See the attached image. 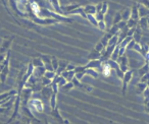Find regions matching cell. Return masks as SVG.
Returning <instances> with one entry per match:
<instances>
[{"label": "cell", "mask_w": 149, "mask_h": 124, "mask_svg": "<svg viewBox=\"0 0 149 124\" xmlns=\"http://www.w3.org/2000/svg\"><path fill=\"white\" fill-rule=\"evenodd\" d=\"M10 56L11 51L8 50L5 56V59L2 61V63L0 64V83H4L7 79V76L9 74V64H10Z\"/></svg>", "instance_id": "6da1fadb"}, {"label": "cell", "mask_w": 149, "mask_h": 124, "mask_svg": "<svg viewBox=\"0 0 149 124\" xmlns=\"http://www.w3.org/2000/svg\"><path fill=\"white\" fill-rule=\"evenodd\" d=\"M21 106H22L21 94H17V98H15V103H13V115H11V117L9 118L8 120H7V123L11 122L13 119H15V118L17 117V115H19V110H21Z\"/></svg>", "instance_id": "7a4b0ae2"}, {"label": "cell", "mask_w": 149, "mask_h": 124, "mask_svg": "<svg viewBox=\"0 0 149 124\" xmlns=\"http://www.w3.org/2000/svg\"><path fill=\"white\" fill-rule=\"evenodd\" d=\"M29 107L31 110L38 112V113H43L44 112V104L39 99H32L29 101Z\"/></svg>", "instance_id": "3957f363"}, {"label": "cell", "mask_w": 149, "mask_h": 124, "mask_svg": "<svg viewBox=\"0 0 149 124\" xmlns=\"http://www.w3.org/2000/svg\"><path fill=\"white\" fill-rule=\"evenodd\" d=\"M133 75H134V72H133V70H131V69H129L128 71L125 72L124 77H123V79H122V81H123V87H122L123 95L126 94L129 83H130V81H132V79H133Z\"/></svg>", "instance_id": "277c9868"}, {"label": "cell", "mask_w": 149, "mask_h": 124, "mask_svg": "<svg viewBox=\"0 0 149 124\" xmlns=\"http://www.w3.org/2000/svg\"><path fill=\"white\" fill-rule=\"evenodd\" d=\"M72 83H74V87H78V89L85 92V93H91V92L93 91V87H91L90 85H87V83H82L81 81L78 79L76 76L72 79Z\"/></svg>", "instance_id": "5b68a950"}, {"label": "cell", "mask_w": 149, "mask_h": 124, "mask_svg": "<svg viewBox=\"0 0 149 124\" xmlns=\"http://www.w3.org/2000/svg\"><path fill=\"white\" fill-rule=\"evenodd\" d=\"M15 36L10 37L9 39H4L2 41V43L0 44V54H6L8 50H10V46L13 42Z\"/></svg>", "instance_id": "8992f818"}, {"label": "cell", "mask_w": 149, "mask_h": 124, "mask_svg": "<svg viewBox=\"0 0 149 124\" xmlns=\"http://www.w3.org/2000/svg\"><path fill=\"white\" fill-rule=\"evenodd\" d=\"M116 61H118V63L120 66V69H122L124 72H126V71H128L129 69H130V67H129V59L126 55L120 56Z\"/></svg>", "instance_id": "52a82bcc"}, {"label": "cell", "mask_w": 149, "mask_h": 124, "mask_svg": "<svg viewBox=\"0 0 149 124\" xmlns=\"http://www.w3.org/2000/svg\"><path fill=\"white\" fill-rule=\"evenodd\" d=\"M50 116H52V117L54 118V119H56L58 122H60V123H63L64 119L62 118L61 114H60L59 112V108H58V106L56 108H54V109H51V111H50L49 113Z\"/></svg>", "instance_id": "ba28073f"}, {"label": "cell", "mask_w": 149, "mask_h": 124, "mask_svg": "<svg viewBox=\"0 0 149 124\" xmlns=\"http://www.w3.org/2000/svg\"><path fill=\"white\" fill-rule=\"evenodd\" d=\"M102 65V61L100 59H94V60H89L87 64L85 65L86 68H94V69H100Z\"/></svg>", "instance_id": "9c48e42d"}, {"label": "cell", "mask_w": 149, "mask_h": 124, "mask_svg": "<svg viewBox=\"0 0 149 124\" xmlns=\"http://www.w3.org/2000/svg\"><path fill=\"white\" fill-rule=\"evenodd\" d=\"M80 15V17H82L83 19H87V14H86L85 10H84V7L83 6H80L78 7V8L74 9V10L70 11V12L68 13L66 15Z\"/></svg>", "instance_id": "30bf717a"}, {"label": "cell", "mask_w": 149, "mask_h": 124, "mask_svg": "<svg viewBox=\"0 0 149 124\" xmlns=\"http://www.w3.org/2000/svg\"><path fill=\"white\" fill-rule=\"evenodd\" d=\"M112 68L110 67V65L108 64L107 62H102V65L100 67V72L104 75V76H109L111 73Z\"/></svg>", "instance_id": "8fae6325"}, {"label": "cell", "mask_w": 149, "mask_h": 124, "mask_svg": "<svg viewBox=\"0 0 149 124\" xmlns=\"http://www.w3.org/2000/svg\"><path fill=\"white\" fill-rule=\"evenodd\" d=\"M81 5L78 4V3H74V4H68V5H64V6H61V10H62V15H65L68 14L70 11L74 10V9L78 8L80 7Z\"/></svg>", "instance_id": "7c38bea8"}, {"label": "cell", "mask_w": 149, "mask_h": 124, "mask_svg": "<svg viewBox=\"0 0 149 124\" xmlns=\"http://www.w3.org/2000/svg\"><path fill=\"white\" fill-rule=\"evenodd\" d=\"M131 19L139 21L140 19V13H139V5L135 4L134 6L131 8Z\"/></svg>", "instance_id": "4fadbf2b"}, {"label": "cell", "mask_w": 149, "mask_h": 124, "mask_svg": "<svg viewBox=\"0 0 149 124\" xmlns=\"http://www.w3.org/2000/svg\"><path fill=\"white\" fill-rule=\"evenodd\" d=\"M100 57H101V53H100L99 51H97V50H96L95 48H93V49H92L91 51H90V53L88 54L87 59L88 60L100 59Z\"/></svg>", "instance_id": "5bb4252c"}, {"label": "cell", "mask_w": 149, "mask_h": 124, "mask_svg": "<svg viewBox=\"0 0 149 124\" xmlns=\"http://www.w3.org/2000/svg\"><path fill=\"white\" fill-rule=\"evenodd\" d=\"M148 87V85L146 83H143V81H140L136 85V94L137 95H142L143 92Z\"/></svg>", "instance_id": "9a60e30c"}, {"label": "cell", "mask_w": 149, "mask_h": 124, "mask_svg": "<svg viewBox=\"0 0 149 124\" xmlns=\"http://www.w3.org/2000/svg\"><path fill=\"white\" fill-rule=\"evenodd\" d=\"M142 34H143V30L141 29L139 25H137V28H136V30H135L134 34H133L132 38L137 42V43H139L140 40H141V38H142Z\"/></svg>", "instance_id": "2e32d148"}, {"label": "cell", "mask_w": 149, "mask_h": 124, "mask_svg": "<svg viewBox=\"0 0 149 124\" xmlns=\"http://www.w3.org/2000/svg\"><path fill=\"white\" fill-rule=\"evenodd\" d=\"M50 3H51L52 7H53V10L55 12L59 13V14H62V10H61V6H60L59 0H49Z\"/></svg>", "instance_id": "e0dca14e"}, {"label": "cell", "mask_w": 149, "mask_h": 124, "mask_svg": "<svg viewBox=\"0 0 149 124\" xmlns=\"http://www.w3.org/2000/svg\"><path fill=\"white\" fill-rule=\"evenodd\" d=\"M84 10H85L86 14H96L97 10H96V5L93 4H87L84 6Z\"/></svg>", "instance_id": "ac0fdd59"}, {"label": "cell", "mask_w": 149, "mask_h": 124, "mask_svg": "<svg viewBox=\"0 0 149 124\" xmlns=\"http://www.w3.org/2000/svg\"><path fill=\"white\" fill-rule=\"evenodd\" d=\"M17 90H10V91H8V92H5V93H1L0 94V101L6 99V98L13 97V96H17Z\"/></svg>", "instance_id": "d6986e66"}, {"label": "cell", "mask_w": 149, "mask_h": 124, "mask_svg": "<svg viewBox=\"0 0 149 124\" xmlns=\"http://www.w3.org/2000/svg\"><path fill=\"white\" fill-rule=\"evenodd\" d=\"M138 25L143 30V31H147V30H149V28H148V19H147V17H141V19H139V25Z\"/></svg>", "instance_id": "ffe728a7"}, {"label": "cell", "mask_w": 149, "mask_h": 124, "mask_svg": "<svg viewBox=\"0 0 149 124\" xmlns=\"http://www.w3.org/2000/svg\"><path fill=\"white\" fill-rule=\"evenodd\" d=\"M46 71V68L45 66H40V67H35V69H34V73L33 74L35 75L36 77H42L44 76V73H45Z\"/></svg>", "instance_id": "44dd1931"}, {"label": "cell", "mask_w": 149, "mask_h": 124, "mask_svg": "<svg viewBox=\"0 0 149 124\" xmlns=\"http://www.w3.org/2000/svg\"><path fill=\"white\" fill-rule=\"evenodd\" d=\"M68 64V62L65 61V60H61V61H59V65H58V68H57V70H56V74H58V75L61 74L62 71H64L66 69Z\"/></svg>", "instance_id": "7402d4cb"}, {"label": "cell", "mask_w": 149, "mask_h": 124, "mask_svg": "<svg viewBox=\"0 0 149 124\" xmlns=\"http://www.w3.org/2000/svg\"><path fill=\"white\" fill-rule=\"evenodd\" d=\"M49 105L51 109H54V108L57 107V94H52L51 97L49 99Z\"/></svg>", "instance_id": "603a6c76"}, {"label": "cell", "mask_w": 149, "mask_h": 124, "mask_svg": "<svg viewBox=\"0 0 149 124\" xmlns=\"http://www.w3.org/2000/svg\"><path fill=\"white\" fill-rule=\"evenodd\" d=\"M86 75H90L93 79H98L99 76V72L97 71V69L94 68H87L86 69Z\"/></svg>", "instance_id": "cb8c5ba5"}, {"label": "cell", "mask_w": 149, "mask_h": 124, "mask_svg": "<svg viewBox=\"0 0 149 124\" xmlns=\"http://www.w3.org/2000/svg\"><path fill=\"white\" fill-rule=\"evenodd\" d=\"M1 2H2L3 6H4L5 10L7 11V13H8V14L10 15V17H13V19H15V23H17V25H22L21 21H17V17H15V15H13V13L10 12V10H9V8H8V4H7V3H6V1H5V0H1Z\"/></svg>", "instance_id": "d4e9b609"}, {"label": "cell", "mask_w": 149, "mask_h": 124, "mask_svg": "<svg viewBox=\"0 0 149 124\" xmlns=\"http://www.w3.org/2000/svg\"><path fill=\"white\" fill-rule=\"evenodd\" d=\"M74 87V83H72V81H66L65 85H63L61 87V91L63 92V93H68V92L72 91Z\"/></svg>", "instance_id": "484cf974"}, {"label": "cell", "mask_w": 149, "mask_h": 124, "mask_svg": "<svg viewBox=\"0 0 149 124\" xmlns=\"http://www.w3.org/2000/svg\"><path fill=\"white\" fill-rule=\"evenodd\" d=\"M87 19L92 25H94L95 28H98V21L94 14H87Z\"/></svg>", "instance_id": "4316f807"}, {"label": "cell", "mask_w": 149, "mask_h": 124, "mask_svg": "<svg viewBox=\"0 0 149 124\" xmlns=\"http://www.w3.org/2000/svg\"><path fill=\"white\" fill-rule=\"evenodd\" d=\"M139 13H140V19L144 17H148L149 15V9H147L145 6H143L142 4L139 5Z\"/></svg>", "instance_id": "83f0119b"}, {"label": "cell", "mask_w": 149, "mask_h": 124, "mask_svg": "<svg viewBox=\"0 0 149 124\" xmlns=\"http://www.w3.org/2000/svg\"><path fill=\"white\" fill-rule=\"evenodd\" d=\"M112 36H113V35H111V34L108 33V32H107V33H106L105 35H104L103 37L101 38V40H100V42H101V43L103 44V45L105 46V47H107V46H108V41H109L110 38H111Z\"/></svg>", "instance_id": "f1b7e54d"}, {"label": "cell", "mask_w": 149, "mask_h": 124, "mask_svg": "<svg viewBox=\"0 0 149 124\" xmlns=\"http://www.w3.org/2000/svg\"><path fill=\"white\" fill-rule=\"evenodd\" d=\"M123 21V17H122V12L118 11V12L114 13L113 15V19H112V25H118V23Z\"/></svg>", "instance_id": "f546056e"}, {"label": "cell", "mask_w": 149, "mask_h": 124, "mask_svg": "<svg viewBox=\"0 0 149 124\" xmlns=\"http://www.w3.org/2000/svg\"><path fill=\"white\" fill-rule=\"evenodd\" d=\"M139 75H140V77L141 76H143L144 74H146L147 72H149V63H146L145 62V64L143 65L142 67H141L140 69H139Z\"/></svg>", "instance_id": "4dcf8cb0"}, {"label": "cell", "mask_w": 149, "mask_h": 124, "mask_svg": "<svg viewBox=\"0 0 149 124\" xmlns=\"http://www.w3.org/2000/svg\"><path fill=\"white\" fill-rule=\"evenodd\" d=\"M32 63H33L34 67H40V66H44V62L43 60L41 59V57L39 58H33L31 60Z\"/></svg>", "instance_id": "1f68e13d"}, {"label": "cell", "mask_w": 149, "mask_h": 124, "mask_svg": "<svg viewBox=\"0 0 149 124\" xmlns=\"http://www.w3.org/2000/svg\"><path fill=\"white\" fill-rule=\"evenodd\" d=\"M122 17L123 21H129L131 19V8H126L122 11Z\"/></svg>", "instance_id": "d6a6232c"}, {"label": "cell", "mask_w": 149, "mask_h": 124, "mask_svg": "<svg viewBox=\"0 0 149 124\" xmlns=\"http://www.w3.org/2000/svg\"><path fill=\"white\" fill-rule=\"evenodd\" d=\"M120 57V45H116V49L113 50V52H112L111 54V57H110V59L112 60H118V58Z\"/></svg>", "instance_id": "836d02e7"}, {"label": "cell", "mask_w": 149, "mask_h": 124, "mask_svg": "<svg viewBox=\"0 0 149 124\" xmlns=\"http://www.w3.org/2000/svg\"><path fill=\"white\" fill-rule=\"evenodd\" d=\"M138 25H139V21H136V19H130L129 21H127V27H128L129 29H132V28H136Z\"/></svg>", "instance_id": "e575fe53"}, {"label": "cell", "mask_w": 149, "mask_h": 124, "mask_svg": "<svg viewBox=\"0 0 149 124\" xmlns=\"http://www.w3.org/2000/svg\"><path fill=\"white\" fill-rule=\"evenodd\" d=\"M40 57H41V59L43 60V62H44V66H45V65H50V64H52V63H51L52 56H49V55H41Z\"/></svg>", "instance_id": "d590c367"}, {"label": "cell", "mask_w": 149, "mask_h": 124, "mask_svg": "<svg viewBox=\"0 0 149 124\" xmlns=\"http://www.w3.org/2000/svg\"><path fill=\"white\" fill-rule=\"evenodd\" d=\"M108 33H110L111 35H118V33L120 32V28H118V25H112V27L110 28L109 30H108Z\"/></svg>", "instance_id": "8d00e7d4"}, {"label": "cell", "mask_w": 149, "mask_h": 124, "mask_svg": "<svg viewBox=\"0 0 149 124\" xmlns=\"http://www.w3.org/2000/svg\"><path fill=\"white\" fill-rule=\"evenodd\" d=\"M55 75H56V71H54V70H46L45 73H44V76H46L49 79H52V81H53V79L55 77Z\"/></svg>", "instance_id": "74e56055"}, {"label": "cell", "mask_w": 149, "mask_h": 124, "mask_svg": "<svg viewBox=\"0 0 149 124\" xmlns=\"http://www.w3.org/2000/svg\"><path fill=\"white\" fill-rule=\"evenodd\" d=\"M108 45H113V46L118 45V35L112 36L109 41H108Z\"/></svg>", "instance_id": "f35d334b"}, {"label": "cell", "mask_w": 149, "mask_h": 124, "mask_svg": "<svg viewBox=\"0 0 149 124\" xmlns=\"http://www.w3.org/2000/svg\"><path fill=\"white\" fill-rule=\"evenodd\" d=\"M51 63H52V66H53L54 70H57L58 68V65H59V60L55 57V56H52V59H51Z\"/></svg>", "instance_id": "ab89813d"}, {"label": "cell", "mask_w": 149, "mask_h": 124, "mask_svg": "<svg viewBox=\"0 0 149 124\" xmlns=\"http://www.w3.org/2000/svg\"><path fill=\"white\" fill-rule=\"evenodd\" d=\"M94 48H95V49L97 50V51H99L100 53L102 54V53H103V52H104V50H105V48H106V47L103 45V44L101 43V42L99 41L97 44H96V45H95V47H94Z\"/></svg>", "instance_id": "60d3db41"}, {"label": "cell", "mask_w": 149, "mask_h": 124, "mask_svg": "<svg viewBox=\"0 0 149 124\" xmlns=\"http://www.w3.org/2000/svg\"><path fill=\"white\" fill-rule=\"evenodd\" d=\"M40 81H41V83L44 85V87H46V85H49L52 83V79H47L46 76H42L41 79H40Z\"/></svg>", "instance_id": "b9f144b4"}, {"label": "cell", "mask_w": 149, "mask_h": 124, "mask_svg": "<svg viewBox=\"0 0 149 124\" xmlns=\"http://www.w3.org/2000/svg\"><path fill=\"white\" fill-rule=\"evenodd\" d=\"M132 39H133L132 37H130V36H128V37H127L125 40H123V41L120 42V43L118 44V45H120V47H126V48H127V46H128V44L130 43L131 40H132Z\"/></svg>", "instance_id": "7bdbcfd3"}, {"label": "cell", "mask_w": 149, "mask_h": 124, "mask_svg": "<svg viewBox=\"0 0 149 124\" xmlns=\"http://www.w3.org/2000/svg\"><path fill=\"white\" fill-rule=\"evenodd\" d=\"M98 29L102 32H106L107 29H106V23H105V21H98Z\"/></svg>", "instance_id": "ee69618b"}, {"label": "cell", "mask_w": 149, "mask_h": 124, "mask_svg": "<svg viewBox=\"0 0 149 124\" xmlns=\"http://www.w3.org/2000/svg\"><path fill=\"white\" fill-rule=\"evenodd\" d=\"M132 50H134V51H136V52H138V53L141 54V53H142V46L136 42V44L134 45V47H133Z\"/></svg>", "instance_id": "f6af8a7d"}, {"label": "cell", "mask_w": 149, "mask_h": 124, "mask_svg": "<svg viewBox=\"0 0 149 124\" xmlns=\"http://www.w3.org/2000/svg\"><path fill=\"white\" fill-rule=\"evenodd\" d=\"M95 17H96V19H97V21H104V17H105V14H104V13H102L101 11H99V12H96Z\"/></svg>", "instance_id": "bcb514c9"}, {"label": "cell", "mask_w": 149, "mask_h": 124, "mask_svg": "<svg viewBox=\"0 0 149 124\" xmlns=\"http://www.w3.org/2000/svg\"><path fill=\"white\" fill-rule=\"evenodd\" d=\"M107 10H108V4L106 1H103V5H102V9H101V12L106 14L107 13Z\"/></svg>", "instance_id": "7dc6e473"}, {"label": "cell", "mask_w": 149, "mask_h": 124, "mask_svg": "<svg viewBox=\"0 0 149 124\" xmlns=\"http://www.w3.org/2000/svg\"><path fill=\"white\" fill-rule=\"evenodd\" d=\"M85 75H86V70L85 71H81V72H77L74 76L77 77L78 79H80V81H81V79H83V77L85 76Z\"/></svg>", "instance_id": "c3c4849f"}, {"label": "cell", "mask_w": 149, "mask_h": 124, "mask_svg": "<svg viewBox=\"0 0 149 124\" xmlns=\"http://www.w3.org/2000/svg\"><path fill=\"white\" fill-rule=\"evenodd\" d=\"M51 87H52V90H53V93L54 94H58V87H59V85H58L56 83H53V81H52Z\"/></svg>", "instance_id": "681fc988"}, {"label": "cell", "mask_w": 149, "mask_h": 124, "mask_svg": "<svg viewBox=\"0 0 149 124\" xmlns=\"http://www.w3.org/2000/svg\"><path fill=\"white\" fill-rule=\"evenodd\" d=\"M143 81V83H148L149 81V72H147L146 74H144L143 76H141V81Z\"/></svg>", "instance_id": "f907efd6"}, {"label": "cell", "mask_w": 149, "mask_h": 124, "mask_svg": "<svg viewBox=\"0 0 149 124\" xmlns=\"http://www.w3.org/2000/svg\"><path fill=\"white\" fill-rule=\"evenodd\" d=\"M86 66L84 65V66H76V68H74V72H81V71H85L86 70Z\"/></svg>", "instance_id": "816d5d0a"}, {"label": "cell", "mask_w": 149, "mask_h": 124, "mask_svg": "<svg viewBox=\"0 0 149 124\" xmlns=\"http://www.w3.org/2000/svg\"><path fill=\"white\" fill-rule=\"evenodd\" d=\"M136 44V41H135L134 39L131 40V42L128 44V46H127V50H132L133 47H134V45Z\"/></svg>", "instance_id": "f5cc1de1"}, {"label": "cell", "mask_w": 149, "mask_h": 124, "mask_svg": "<svg viewBox=\"0 0 149 124\" xmlns=\"http://www.w3.org/2000/svg\"><path fill=\"white\" fill-rule=\"evenodd\" d=\"M140 3L147 9H149V0H140Z\"/></svg>", "instance_id": "db71d44e"}, {"label": "cell", "mask_w": 149, "mask_h": 124, "mask_svg": "<svg viewBox=\"0 0 149 124\" xmlns=\"http://www.w3.org/2000/svg\"><path fill=\"white\" fill-rule=\"evenodd\" d=\"M118 28H120V30H123L124 28L127 27V21H122L120 23H118Z\"/></svg>", "instance_id": "11a10c76"}, {"label": "cell", "mask_w": 149, "mask_h": 124, "mask_svg": "<svg viewBox=\"0 0 149 124\" xmlns=\"http://www.w3.org/2000/svg\"><path fill=\"white\" fill-rule=\"evenodd\" d=\"M142 96L144 97V99H149V87H147V89L143 92Z\"/></svg>", "instance_id": "9f6ffc18"}, {"label": "cell", "mask_w": 149, "mask_h": 124, "mask_svg": "<svg viewBox=\"0 0 149 124\" xmlns=\"http://www.w3.org/2000/svg\"><path fill=\"white\" fill-rule=\"evenodd\" d=\"M102 5H103V2L98 3V4H96V10H97V12H99V11H101V9H102Z\"/></svg>", "instance_id": "6f0895ef"}, {"label": "cell", "mask_w": 149, "mask_h": 124, "mask_svg": "<svg viewBox=\"0 0 149 124\" xmlns=\"http://www.w3.org/2000/svg\"><path fill=\"white\" fill-rule=\"evenodd\" d=\"M74 68H76V65L70 64V63H68V66H66V70H74Z\"/></svg>", "instance_id": "680465c9"}, {"label": "cell", "mask_w": 149, "mask_h": 124, "mask_svg": "<svg viewBox=\"0 0 149 124\" xmlns=\"http://www.w3.org/2000/svg\"><path fill=\"white\" fill-rule=\"evenodd\" d=\"M145 111H146V113L149 114V107L148 106H145Z\"/></svg>", "instance_id": "91938a15"}, {"label": "cell", "mask_w": 149, "mask_h": 124, "mask_svg": "<svg viewBox=\"0 0 149 124\" xmlns=\"http://www.w3.org/2000/svg\"><path fill=\"white\" fill-rule=\"evenodd\" d=\"M147 19H148V17H147ZM148 28H149V19H148Z\"/></svg>", "instance_id": "94428289"}, {"label": "cell", "mask_w": 149, "mask_h": 124, "mask_svg": "<svg viewBox=\"0 0 149 124\" xmlns=\"http://www.w3.org/2000/svg\"><path fill=\"white\" fill-rule=\"evenodd\" d=\"M5 1H6V3H7V4H8V0H5Z\"/></svg>", "instance_id": "6125c7cd"}, {"label": "cell", "mask_w": 149, "mask_h": 124, "mask_svg": "<svg viewBox=\"0 0 149 124\" xmlns=\"http://www.w3.org/2000/svg\"><path fill=\"white\" fill-rule=\"evenodd\" d=\"M147 85H148V87H149V81H148V83H147Z\"/></svg>", "instance_id": "be15d7a7"}]
</instances>
